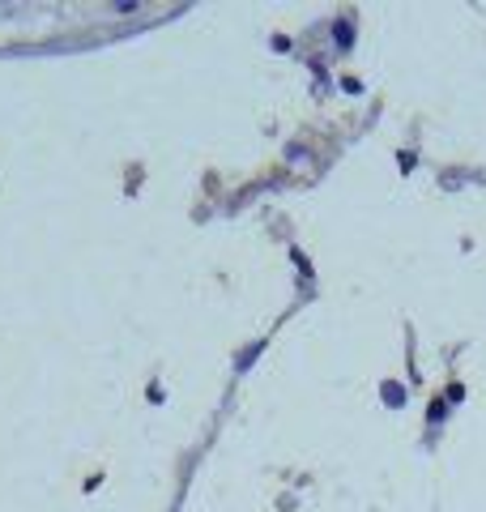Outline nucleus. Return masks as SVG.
<instances>
[{"instance_id": "1", "label": "nucleus", "mask_w": 486, "mask_h": 512, "mask_svg": "<svg viewBox=\"0 0 486 512\" xmlns=\"http://www.w3.org/2000/svg\"><path fill=\"white\" fill-rule=\"evenodd\" d=\"M333 39L342 43V47H350V43H354V30H350V22H337V26H333Z\"/></svg>"}, {"instance_id": "2", "label": "nucleus", "mask_w": 486, "mask_h": 512, "mask_svg": "<svg viewBox=\"0 0 486 512\" xmlns=\"http://www.w3.org/2000/svg\"><path fill=\"white\" fill-rule=\"evenodd\" d=\"M384 402H388V406H401V402H405V389H401V384H388V389H384Z\"/></svg>"}]
</instances>
